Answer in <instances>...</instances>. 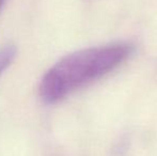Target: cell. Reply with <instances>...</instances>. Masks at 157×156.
<instances>
[{
    "label": "cell",
    "mask_w": 157,
    "mask_h": 156,
    "mask_svg": "<svg viewBox=\"0 0 157 156\" xmlns=\"http://www.w3.org/2000/svg\"><path fill=\"white\" fill-rule=\"evenodd\" d=\"M132 52L130 44L114 43L67 55L44 75L40 83L41 98L46 104L63 100L77 89L116 70Z\"/></svg>",
    "instance_id": "obj_1"
},
{
    "label": "cell",
    "mask_w": 157,
    "mask_h": 156,
    "mask_svg": "<svg viewBox=\"0 0 157 156\" xmlns=\"http://www.w3.org/2000/svg\"><path fill=\"white\" fill-rule=\"evenodd\" d=\"M15 56H16V47L12 44H8L0 48V76L13 62Z\"/></svg>",
    "instance_id": "obj_2"
},
{
    "label": "cell",
    "mask_w": 157,
    "mask_h": 156,
    "mask_svg": "<svg viewBox=\"0 0 157 156\" xmlns=\"http://www.w3.org/2000/svg\"><path fill=\"white\" fill-rule=\"evenodd\" d=\"M4 1H6V0H0V9H1L2 4H3V3H4Z\"/></svg>",
    "instance_id": "obj_3"
}]
</instances>
